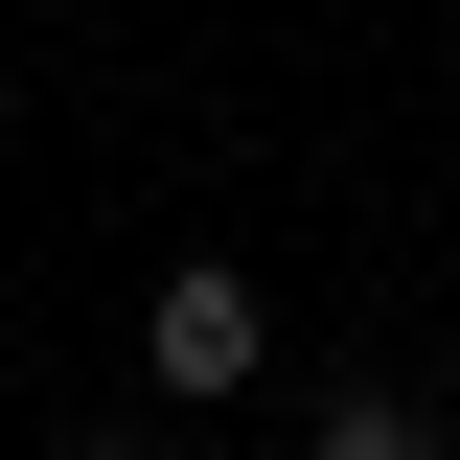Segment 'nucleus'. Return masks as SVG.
Returning <instances> with one entry per match:
<instances>
[{
	"instance_id": "2",
	"label": "nucleus",
	"mask_w": 460,
	"mask_h": 460,
	"mask_svg": "<svg viewBox=\"0 0 460 460\" xmlns=\"http://www.w3.org/2000/svg\"><path fill=\"white\" fill-rule=\"evenodd\" d=\"M299 460H438V392H323V438Z\"/></svg>"
},
{
	"instance_id": "1",
	"label": "nucleus",
	"mask_w": 460,
	"mask_h": 460,
	"mask_svg": "<svg viewBox=\"0 0 460 460\" xmlns=\"http://www.w3.org/2000/svg\"><path fill=\"white\" fill-rule=\"evenodd\" d=\"M138 368H162L184 414H208V392H253V368H277V299L230 277V253H162V299H138Z\"/></svg>"
},
{
	"instance_id": "3",
	"label": "nucleus",
	"mask_w": 460,
	"mask_h": 460,
	"mask_svg": "<svg viewBox=\"0 0 460 460\" xmlns=\"http://www.w3.org/2000/svg\"><path fill=\"white\" fill-rule=\"evenodd\" d=\"M69 460H184V438H69Z\"/></svg>"
}]
</instances>
